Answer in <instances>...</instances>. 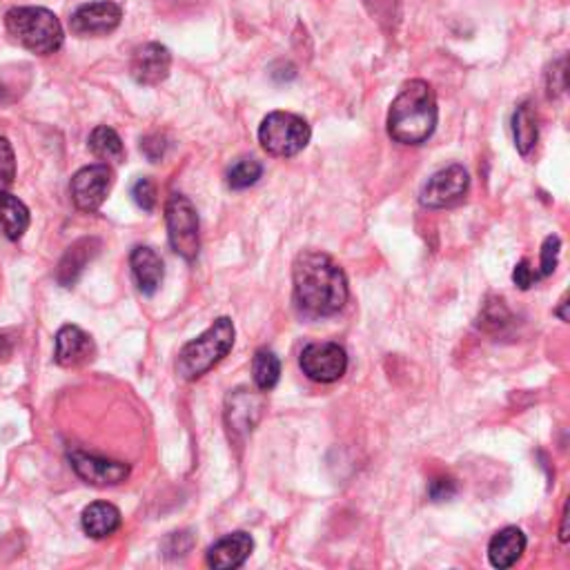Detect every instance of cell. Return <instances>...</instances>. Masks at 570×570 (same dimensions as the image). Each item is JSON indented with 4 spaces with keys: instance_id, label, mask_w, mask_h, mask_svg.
I'll return each mask as SVG.
<instances>
[{
    "instance_id": "obj_4",
    "label": "cell",
    "mask_w": 570,
    "mask_h": 570,
    "mask_svg": "<svg viewBox=\"0 0 570 570\" xmlns=\"http://www.w3.org/2000/svg\"><path fill=\"white\" fill-rule=\"evenodd\" d=\"M6 28L25 50L47 56L63 47V25L45 8H14L6 17Z\"/></svg>"
},
{
    "instance_id": "obj_10",
    "label": "cell",
    "mask_w": 570,
    "mask_h": 570,
    "mask_svg": "<svg viewBox=\"0 0 570 570\" xmlns=\"http://www.w3.org/2000/svg\"><path fill=\"white\" fill-rule=\"evenodd\" d=\"M69 463L78 478L89 486H119L130 478V465L114 459H103L80 450L69 452Z\"/></svg>"
},
{
    "instance_id": "obj_30",
    "label": "cell",
    "mask_w": 570,
    "mask_h": 570,
    "mask_svg": "<svg viewBox=\"0 0 570 570\" xmlns=\"http://www.w3.org/2000/svg\"><path fill=\"white\" fill-rule=\"evenodd\" d=\"M548 94L550 97H557L566 89V58H559L557 63H552V69L548 74Z\"/></svg>"
},
{
    "instance_id": "obj_32",
    "label": "cell",
    "mask_w": 570,
    "mask_h": 570,
    "mask_svg": "<svg viewBox=\"0 0 570 570\" xmlns=\"http://www.w3.org/2000/svg\"><path fill=\"white\" fill-rule=\"evenodd\" d=\"M566 308H568V297L563 295L561 302H559V308L555 310V315L561 319V321H568V315H566Z\"/></svg>"
},
{
    "instance_id": "obj_20",
    "label": "cell",
    "mask_w": 570,
    "mask_h": 570,
    "mask_svg": "<svg viewBox=\"0 0 570 570\" xmlns=\"http://www.w3.org/2000/svg\"><path fill=\"white\" fill-rule=\"evenodd\" d=\"M30 228V210L10 193L0 195V230L12 241H19Z\"/></svg>"
},
{
    "instance_id": "obj_33",
    "label": "cell",
    "mask_w": 570,
    "mask_h": 570,
    "mask_svg": "<svg viewBox=\"0 0 570 570\" xmlns=\"http://www.w3.org/2000/svg\"><path fill=\"white\" fill-rule=\"evenodd\" d=\"M561 541L568 539V506H563V515H561Z\"/></svg>"
},
{
    "instance_id": "obj_16",
    "label": "cell",
    "mask_w": 570,
    "mask_h": 570,
    "mask_svg": "<svg viewBox=\"0 0 570 570\" xmlns=\"http://www.w3.org/2000/svg\"><path fill=\"white\" fill-rule=\"evenodd\" d=\"M130 265H132V276L139 285V291L145 297H152L161 288L163 276H165V267H163L161 256L152 248L139 245L130 254Z\"/></svg>"
},
{
    "instance_id": "obj_9",
    "label": "cell",
    "mask_w": 570,
    "mask_h": 570,
    "mask_svg": "<svg viewBox=\"0 0 570 570\" xmlns=\"http://www.w3.org/2000/svg\"><path fill=\"white\" fill-rule=\"evenodd\" d=\"M470 187V176L463 169V165H448L439 172H435L428 183L421 189V206L430 210H441L459 204Z\"/></svg>"
},
{
    "instance_id": "obj_21",
    "label": "cell",
    "mask_w": 570,
    "mask_h": 570,
    "mask_svg": "<svg viewBox=\"0 0 570 570\" xmlns=\"http://www.w3.org/2000/svg\"><path fill=\"white\" fill-rule=\"evenodd\" d=\"M513 134H515V147L522 156H530V152L537 145L539 139V125H537V112L533 103H522L515 110L513 117Z\"/></svg>"
},
{
    "instance_id": "obj_17",
    "label": "cell",
    "mask_w": 570,
    "mask_h": 570,
    "mask_svg": "<svg viewBox=\"0 0 570 570\" xmlns=\"http://www.w3.org/2000/svg\"><path fill=\"white\" fill-rule=\"evenodd\" d=\"M99 248H101V241L97 239H80L65 252L56 272V278L63 288H72V285L78 281V276L83 274V270L87 267V263L99 254Z\"/></svg>"
},
{
    "instance_id": "obj_18",
    "label": "cell",
    "mask_w": 570,
    "mask_h": 570,
    "mask_svg": "<svg viewBox=\"0 0 570 570\" xmlns=\"http://www.w3.org/2000/svg\"><path fill=\"white\" fill-rule=\"evenodd\" d=\"M80 524L91 539H108L121 528V511L110 502H94L83 511Z\"/></svg>"
},
{
    "instance_id": "obj_5",
    "label": "cell",
    "mask_w": 570,
    "mask_h": 570,
    "mask_svg": "<svg viewBox=\"0 0 570 570\" xmlns=\"http://www.w3.org/2000/svg\"><path fill=\"white\" fill-rule=\"evenodd\" d=\"M313 139V130L308 121L293 112H272L261 121L259 143L261 147L281 158L297 156L308 147Z\"/></svg>"
},
{
    "instance_id": "obj_13",
    "label": "cell",
    "mask_w": 570,
    "mask_h": 570,
    "mask_svg": "<svg viewBox=\"0 0 570 570\" xmlns=\"http://www.w3.org/2000/svg\"><path fill=\"white\" fill-rule=\"evenodd\" d=\"M263 413V399L248 388L234 391L226 402V424L230 435L245 437L254 430Z\"/></svg>"
},
{
    "instance_id": "obj_25",
    "label": "cell",
    "mask_w": 570,
    "mask_h": 570,
    "mask_svg": "<svg viewBox=\"0 0 570 570\" xmlns=\"http://www.w3.org/2000/svg\"><path fill=\"white\" fill-rule=\"evenodd\" d=\"M17 178V156L12 143L0 136V195L10 193V187L14 185Z\"/></svg>"
},
{
    "instance_id": "obj_26",
    "label": "cell",
    "mask_w": 570,
    "mask_h": 570,
    "mask_svg": "<svg viewBox=\"0 0 570 570\" xmlns=\"http://www.w3.org/2000/svg\"><path fill=\"white\" fill-rule=\"evenodd\" d=\"M559 250H561V241L559 237H546L544 245H541V259H539V278L544 276H550L555 270H557V263H559Z\"/></svg>"
},
{
    "instance_id": "obj_12",
    "label": "cell",
    "mask_w": 570,
    "mask_h": 570,
    "mask_svg": "<svg viewBox=\"0 0 570 570\" xmlns=\"http://www.w3.org/2000/svg\"><path fill=\"white\" fill-rule=\"evenodd\" d=\"M169 67H172V54L161 43H145L136 47L130 61L132 78L145 87L161 85L169 76Z\"/></svg>"
},
{
    "instance_id": "obj_15",
    "label": "cell",
    "mask_w": 570,
    "mask_h": 570,
    "mask_svg": "<svg viewBox=\"0 0 570 570\" xmlns=\"http://www.w3.org/2000/svg\"><path fill=\"white\" fill-rule=\"evenodd\" d=\"M94 354V341L78 326H63L56 335L54 359L63 368H76L89 361Z\"/></svg>"
},
{
    "instance_id": "obj_19",
    "label": "cell",
    "mask_w": 570,
    "mask_h": 570,
    "mask_svg": "<svg viewBox=\"0 0 570 570\" xmlns=\"http://www.w3.org/2000/svg\"><path fill=\"white\" fill-rule=\"evenodd\" d=\"M526 550V535L517 526L500 530L489 544V559L495 568L515 566Z\"/></svg>"
},
{
    "instance_id": "obj_1",
    "label": "cell",
    "mask_w": 570,
    "mask_h": 570,
    "mask_svg": "<svg viewBox=\"0 0 570 570\" xmlns=\"http://www.w3.org/2000/svg\"><path fill=\"white\" fill-rule=\"evenodd\" d=\"M295 302L310 317H332L348 304V276L326 252L306 250L293 265Z\"/></svg>"
},
{
    "instance_id": "obj_31",
    "label": "cell",
    "mask_w": 570,
    "mask_h": 570,
    "mask_svg": "<svg viewBox=\"0 0 570 570\" xmlns=\"http://www.w3.org/2000/svg\"><path fill=\"white\" fill-rule=\"evenodd\" d=\"M165 147H167V143H165V139H163L161 134H150V136H145V139L141 141V150H143V154H145L152 163H156L158 158H163Z\"/></svg>"
},
{
    "instance_id": "obj_6",
    "label": "cell",
    "mask_w": 570,
    "mask_h": 570,
    "mask_svg": "<svg viewBox=\"0 0 570 570\" xmlns=\"http://www.w3.org/2000/svg\"><path fill=\"white\" fill-rule=\"evenodd\" d=\"M165 223L172 250L185 261H195L201 250V237L199 215L193 201L183 195H172L165 206Z\"/></svg>"
},
{
    "instance_id": "obj_8",
    "label": "cell",
    "mask_w": 570,
    "mask_h": 570,
    "mask_svg": "<svg viewBox=\"0 0 570 570\" xmlns=\"http://www.w3.org/2000/svg\"><path fill=\"white\" fill-rule=\"evenodd\" d=\"M302 370L317 384H335L348 370V352L335 341L310 343L299 357Z\"/></svg>"
},
{
    "instance_id": "obj_28",
    "label": "cell",
    "mask_w": 570,
    "mask_h": 570,
    "mask_svg": "<svg viewBox=\"0 0 570 570\" xmlns=\"http://www.w3.org/2000/svg\"><path fill=\"white\" fill-rule=\"evenodd\" d=\"M537 281H539V274H537V270L530 267V261H528V259H524V261H519V263L515 265V270H513V283L517 285L519 291H530Z\"/></svg>"
},
{
    "instance_id": "obj_24",
    "label": "cell",
    "mask_w": 570,
    "mask_h": 570,
    "mask_svg": "<svg viewBox=\"0 0 570 570\" xmlns=\"http://www.w3.org/2000/svg\"><path fill=\"white\" fill-rule=\"evenodd\" d=\"M261 174H263V165L256 158H241L228 169L226 178L232 189H245L254 185L261 178Z\"/></svg>"
},
{
    "instance_id": "obj_22",
    "label": "cell",
    "mask_w": 570,
    "mask_h": 570,
    "mask_svg": "<svg viewBox=\"0 0 570 570\" xmlns=\"http://www.w3.org/2000/svg\"><path fill=\"white\" fill-rule=\"evenodd\" d=\"M89 152L106 161V163H123L125 161V147L121 136L117 134V130L108 128V125H99L94 128V132L89 134Z\"/></svg>"
},
{
    "instance_id": "obj_23",
    "label": "cell",
    "mask_w": 570,
    "mask_h": 570,
    "mask_svg": "<svg viewBox=\"0 0 570 570\" xmlns=\"http://www.w3.org/2000/svg\"><path fill=\"white\" fill-rule=\"evenodd\" d=\"M252 376H254V384L261 393H270L281 379L278 357L267 348L256 350V354L252 359Z\"/></svg>"
},
{
    "instance_id": "obj_3",
    "label": "cell",
    "mask_w": 570,
    "mask_h": 570,
    "mask_svg": "<svg viewBox=\"0 0 570 570\" xmlns=\"http://www.w3.org/2000/svg\"><path fill=\"white\" fill-rule=\"evenodd\" d=\"M234 324L228 317L217 319L204 335L185 343L176 359V372L185 382H197L219 361L228 357L234 346Z\"/></svg>"
},
{
    "instance_id": "obj_11",
    "label": "cell",
    "mask_w": 570,
    "mask_h": 570,
    "mask_svg": "<svg viewBox=\"0 0 570 570\" xmlns=\"http://www.w3.org/2000/svg\"><path fill=\"white\" fill-rule=\"evenodd\" d=\"M123 19V10L114 0H97V3L80 6L72 19L69 28L76 36H106L112 34Z\"/></svg>"
},
{
    "instance_id": "obj_29",
    "label": "cell",
    "mask_w": 570,
    "mask_h": 570,
    "mask_svg": "<svg viewBox=\"0 0 570 570\" xmlns=\"http://www.w3.org/2000/svg\"><path fill=\"white\" fill-rule=\"evenodd\" d=\"M454 495H457V484H454V480H450V478H437V480H432L430 486H428V497H430L432 502H448V500H452Z\"/></svg>"
},
{
    "instance_id": "obj_7",
    "label": "cell",
    "mask_w": 570,
    "mask_h": 570,
    "mask_svg": "<svg viewBox=\"0 0 570 570\" xmlns=\"http://www.w3.org/2000/svg\"><path fill=\"white\" fill-rule=\"evenodd\" d=\"M114 185V169L108 163L87 165L72 176V201L80 212H97Z\"/></svg>"
},
{
    "instance_id": "obj_2",
    "label": "cell",
    "mask_w": 570,
    "mask_h": 570,
    "mask_svg": "<svg viewBox=\"0 0 570 570\" xmlns=\"http://www.w3.org/2000/svg\"><path fill=\"white\" fill-rule=\"evenodd\" d=\"M439 110L435 89L426 80H410L402 87L388 112V134L404 145L426 143L437 128Z\"/></svg>"
},
{
    "instance_id": "obj_27",
    "label": "cell",
    "mask_w": 570,
    "mask_h": 570,
    "mask_svg": "<svg viewBox=\"0 0 570 570\" xmlns=\"http://www.w3.org/2000/svg\"><path fill=\"white\" fill-rule=\"evenodd\" d=\"M132 199L143 212H152L156 206V185L150 178H139L132 185Z\"/></svg>"
},
{
    "instance_id": "obj_14",
    "label": "cell",
    "mask_w": 570,
    "mask_h": 570,
    "mask_svg": "<svg viewBox=\"0 0 570 570\" xmlns=\"http://www.w3.org/2000/svg\"><path fill=\"white\" fill-rule=\"evenodd\" d=\"M252 550H254V539L248 533L239 530L215 541L206 555V561L215 570H234L248 561Z\"/></svg>"
}]
</instances>
